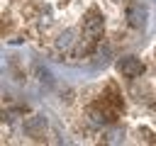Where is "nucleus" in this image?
Masks as SVG:
<instances>
[{
	"label": "nucleus",
	"instance_id": "1",
	"mask_svg": "<svg viewBox=\"0 0 156 146\" xmlns=\"http://www.w3.org/2000/svg\"><path fill=\"white\" fill-rule=\"evenodd\" d=\"M102 32H105V19H102V15H100L98 7H90L88 15L83 17V34H85L88 41L95 44V41L102 36Z\"/></svg>",
	"mask_w": 156,
	"mask_h": 146
},
{
	"label": "nucleus",
	"instance_id": "2",
	"mask_svg": "<svg viewBox=\"0 0 156 146\" xmlns=\"http://www.w3.org/2000/svg\"><path fill=\"white\" fill-rule=\"evenodd\" d=\"M46 127H49V122H46L44 114H32V117L24 122V131H27V136H32L34 141H41V139L46 136Z\"/></svg>",
	"mask_w": 156,
	"mask_h": 146
},
{
	"label": "nucleus",
	"instance_id": "3",
	"mask_svg": "<svg viewBox=\"0 0 156 146\" xmlns=\"http://www.w3.org/2000/svg\"><path fill=\"white\" fill-rule=\"evenodd\" d=\"M117 71H119L124 78H139V75L144 73V63H141V58H136V56H124V58L117 61Z\"/></svg>",
	"mask_w": 156,
	"mask_h": 146
},
{
	"label": "nucleus",
	"instance_id": "4",
	"mask_svg": "<svg viewBox=\"0 0 156 146\" xmlns=\"http://www.w3.org/2000/svg\"><path fill=\"white\" fill-rule=\"evenodd\" d=\"M124 17H127L129 27H134V29H141L146 24V10L141 7V2H129L124 10Z\"/></svg>",
	"mask_w": 156,
	"mask_h": 146
},
{
	"label": "nucleus",
	"instance_id": "5",
	"mask_svg": "<svg viewBox=\"0 0 156 146\" xmlns=\"http://www.w3.org/2000/svg\"><path fill=\"white\" fill-rule=\"evenodd\" d=\"M71 44H73V32L66 29V32L56 39V46H58V49H71Z\"/></svg>",
	"mask_w": 156,
	"mask_h": 146
},
{
	"label": "nucleus",
	"instance_id": "6",
	"mask_svg": "<svg viewBox=\"0 0 156 146\" xmlns=\"http://www.w3.org/2000/svg\"><path fill=\"white\" fill-rule=\"evenodd\" d=\"M141 134L146 136V141H149V144H156V139H154V134H151L149 129H141Z\"/></svg>",
	"mask_w": 156,
	"mask_h": 146
},
{
	"label": "nucleus",
	"instance_id": "7",
	"mask_svg": "<svg viewBox=\"0 0 156 146\" xmlns=\"http://www.w3.org/2000/svg\"><path fill=\"white\" fill-rule=\"evenodd\" d=\"M117 2H119V0H117Z\"/></svg>",
	"mask_w": 156,
	"mask_h": 146
}]
</instances>
